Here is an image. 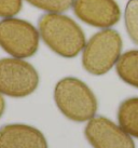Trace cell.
<instances>
[{
    "label": "cell",
    "mask_w": 138,
    "mask_h": 148,
    "mask_svg": "<svg viewBox=\"0 0 138 148\" xmlns=\"http://www.w3.org/2000/svg\"><path fill=\"white\" fill-rule=\"evenodd\" d=\"M39 33L50 49L63 58L77 56L85 47V37L80 26L59 13H46L39 18Z\"/></svg>",
    "instance_id": "6da1fadb"
},
{
    "label": "cell",
    "mask_w": 138,
    "mask_h": 148,
    "mask_svg": "<svg viewBox=\"0 0 138 148\" xmlns=\"http://www.w3.org/2000/svg\"><path fill=\"white\" fill-rule=\"evenodd\" d=\"M122 39L117 30L104 29L94 35L83 49L82 65L92 75L108 73L121 55Z\"/></svg>",
    "instance_id": "3957f363"
},
{
    "label": "cell",
    "mask_w": 138,
    "mask_h": 148,
    "mask_svg": "<svg viewBox=\"0 0 138 148\" xmlns=\"http://www.w3.org/2000/svg\"><path fill=\"white\" fill-rule=\"evenodd\" d=\"M118 120L127 134L138 138V97L127 99L120 105Z\"/></svg>",
    "instance_id": "9c48e42d"
},
{
    "label": "cell",
    "mask_w": 138,
    "mask_h": 148,
    "mask_svg": "<svg viewBox=\"0 0 138 148\" xmlns=\"http://www.w3.org/2000/svg\"><path fill=\"white\" fill-rule=\"evenodd\" d=\"M0 47L16 58H30L39 47V33L24 20L4 18L0 21Z\"/></svg>",
    "instance_id": "277c9868"
},
{
    "label": "cell",
    "mask_w": 138,
    "mask_h": 148,
    "mask_svg": "<svg viewBox=\"0 0 138 148\" xmlns=\"http://www.w3.org/2000/svg\"><path fill=\"white\" fill-rule=\"evenodd\" d=\"M119 77L130 86L138 88V50L127 51L115 63Z\"/></svg>",
    "instance_id": "30bf717a"
},
{
    "label": "cell",
    "mask_w": 138,
    "mask_h": 148,
    "mask_svg": "<svg viewBox=\"0 0 138 148\" xmlns=\"http://www.w3.org/2000/svg\"><path fill=\"white\" fill-rule=\"evenodd\" d=\"M126 30L132 41L138 45V0H130L125 8Z\"/></svg>",
    "instance_id": "8fae6325"
},
{
    "label": "cell",
    "mask_w": 138,
    "mask_h": 148,
    "mask_svg": "<svg viewBox=\"0 0 138 148\" xmlns=\"http://www.w3.org/2000/svg\"><path fill=\"white\" fill-rule=\"evenodd\" d=\"M22 0H0V17H12L20 11Z\"/></svg>",
    "instance_id": "4fadbf2b"
},
{
    "label": "cell",
    "mask_w": 138,
    "mask_h": 148,
    "mask_svg": "<svg viewBox=\"0 0 138 148\" xmlns=\"http://www.w3.org/2000/svg\"><path fill=\"white\" fill-rule=\"evenodd\" d=\"M33 7L51 13L67 11L73 4V0H26Z\"/></svg>",
    "instance_id": "7c38bea8"
},
{
    "label": "cell",
    "mask_w": 138,
    "mask_h": 148,
    "mask_svg": "<svg viewBox=\"0 0 138 148\" xmlns=\"http://www.w3.org/2000/svg\"><path fill=\"white\" fill-rule=\"evenodd\" d=\"M54 99L58 109L70 120L84 122L95 117L97 101L85 83L73 77H66L55 86Z\"/></svg>",
    "instance_id": "7a4b0ae2"
},
{
    "label": "cell",
    "mask_w": 138,
    "mask_h": 148,
    "mask_svg": "<svg viewBox=\"0 0 138 148\" xmlns=\"http://www.w3.org/2000/svg\"><path fill=\"white\" fill-rule=\"evenodd\" d=\"M73 11L81 21L100 28L117 24L121 16L114 0H74Z\"/></svg>",
    "instance_id": "52a82bcc"
},
{
    "label": "cell",
    "mask_w": 138,
    "mask_h": 148,
    "mask_svg": "<svg viewBox=\"0 0 138 148\" xmlns=\"http://www.w3.org/2000/svg\"><path fill=\"white\" fill-rule=\"evenodd\" d=\"M39 84V75L33 65L20 58L0 60V93L11 97L31 94Z\"/></svg>",
    "instance_id": "5b68a950"
},
{
    "label": "cell",
    "mask_w": 138,
    "mask_h": 148,
    "mask_svg": "<svg viewBox=\"0 0 138 148\" xmlns=\"http://www.w3.org/2000/svg\"><path fill=\"white\" fill-rule=\"evenodd\" d=\"M84 132L94 148H135L130 134L102 116L93 117L86 124Z\"/></svg>",
    "instance_id": "8992f818"
},
{
    "label": "cell",
    "mask_w": 138,
    "mask_h": 148,
    "mask_svg": "<svg viewBox=\"0 0 138 148\" xmlns=\"http://www.w3.org/2000/svg\"><path fill=\"white\" fill-rule=\"evenodd\" d=\"M0 148H48V143L36 127L7 124L0 127Z\"/></svg>",
    "instance_id": "ba28073f"
},
{
    "label": "cell",
    "mask_w": 138,
    "mask_h": 148,
    "mask_svg": "<svg viewBox=\"0 0 138 148\" xmlns=\"http://www.w3.org/2000/svg\"><path fill=\"white\" fill-rule=\"evenodd\" d=\"M4 108H5V103H4V99H3V97H2V95L0 94V118L3 115Z\"/></svg>",
    "instance_id": "5bb4252c"
}]
</instances>
